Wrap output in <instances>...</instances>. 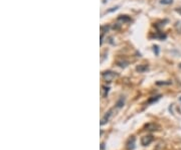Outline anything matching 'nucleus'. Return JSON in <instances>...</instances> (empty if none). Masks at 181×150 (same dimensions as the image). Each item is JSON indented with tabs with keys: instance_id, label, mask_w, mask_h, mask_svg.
<instances>
[{
	"instance_id": "f3484780",
	"label": "nucleus",
	"mask_w": 181,
	"mask_h": 150,
	"mask_svg": "<svg viewBox=\"0 0 181 150\" xmlns=\"http://www.w3.org/2000/svg\"><path fill=\"white\" fill-rule=\"evenodd\" d=\"M179 67H180V69H181V64L179 65Z\"/></svg>"
},
{
	"instance_id": "9d476101",
	"label": "nucleus",
	"mask_w": 181,
	"mask_h": 150,
	"mask_svg": "<svg viewBox=\"0 0 181 150\" xmlns=\"http://www.w3.org/2000/svg\"><path fill=\"white\" fill-rule=\"evenodd\" d=\"M175 27H176V29H177L178 32H180V33H181V20H180V21H177V22H176Z\"/></svg>"
},
{
	"instance_id": "ddd939ff",
	"label": "nucleus",
	"mask_w": 181,
	"mask_h": 150,
	"mask_svg": "<svg viewBox=\"0 0 181 150\" xmlns=\"http://www.w3.org/2000/svg\"><path fill=\"white\" fill-rule=\"evenodd\" d=\"M103 89H104V91H105V93L103 94V96L106 97L107 94H108V92H109V87H103Z\"/></svg>"
},
{
	"instance_id": "9b49d317",
	"label": "nucleus",
	"mask_w": 181,
	"mask_h": 150,
	"mask_svg": "<svg viewBox=\"0 0 181 150\" xmlns=\"http://www.w3.org/2000/svg\"><path fill=\"white\" fill-rule=\"evenodd\" d=\"M160 99V96H157L156 98H152V99H150V100L148 101V104H151V103H153V102H157Z\"/></svg>"
},
{
	"instance_id": "423d86ee",
	"label": "nucleus",
	"mask_w": 181,
	"mask_h": 150,
	"mask_svg": "<svg viewBox=\"0 0 181 150\" xmlns=\"http://www.w3.org/2000/svg\"><path fill=\"white\" fill-rule=\"evenodd\" d=\"M145 128H146V130H149V131H155L158 128V125H156V124H154V123H149L145 126Z\"/></svg>"
},
{
	"instance_id": "1a4fd4ad",
	"label": "nucleus",
	"mask_w": 181,
	"mask_h": 150,
	"mask_svg": "<svg viewBox=\"0 0 181 150\" xmlns=\"http://www.w3.org/2000/svg\"><path fill=\"white\" fill-rule=\"evenodd\" d=\"M172 2H173V0H161L160 3L164 4V5H169V4H171Z\"/></svg>"
},
{
	"instance_id": "20e7f679",
	"label": "nucleus",
	"mask_w": 181,
	"mask_h": 150,
	"mask_svg": "<svg viewBox=\"0 0 181 150\" xmlns=\"http://www.w3.org/2000/svg\"><path fill=\"white\" fill-rule=\"evenodd\" d=\"M135 142H136V138L134 136H132L131 138H129V140L127 141V144H126L127 150H134L135 149Z\"/></svg>"
},
{
	"instance_id": "f8f14e48",
	"label": "nucleus",
	"mask_w": 181,
	"mask_h": 150,
	"mask_svg": "<svg viewBox=\"0 0 181 150\" xmlns=\"http://www.w3.org/2000/svg\"><path fill=\"white\" fill-rule=\"evenodd\" d=\"M157 85H170L171 82H157Z\"/></svg>"
},
{
	"instance_id": "4468645a",
	"label": "nucleus",
	"mask_w": 181,
	"mask_h": 150,
	"mask_svg": "<svg viewBox=\"0 0 181 150\" xmlns=\"http://www.w3.org/2000/svg\"><path fill=\"white\" fill-rule=\"evenodd\" d=\"M154 52H155V54H159V50H158V46L157 45H154Z\"/></svg>"
},
{
	"instance_id": "7ed1b4c3",
	"label": "nucleus",
	"mask_w": 181,
	"mask_h": 150,
	"mask_svg": "<svg viewBox=\"0 0 181 150\" xmlns=\"http://www.w3.org/2000/svg\"><path fill=\"white\" fill-rule=\"evenodd\" d=\"M152 141H153L152 135H146V136H143L142 138H141V144H142L143 146H147V145L150 144Z\"/></svg>"
},
{
	"instance_id": "a211bd4d",
	"label": "nucleus",
	"mask_w": 181,
	"mask_h": 150,
	"mask_svg": "<svg viewBox=\"0 0 181 150\" xmlns=\"http://www.w3.org/2000/svg\"><path fill=\"white\" fill-rule=\"evenodd\" d=\"M179 100H180V101H181V97H180V99H179Z\"/></svg>"
},
{
	"instance_id": "2eb2a0df",
	"label": "nucleus",
	"mask_w": 181,
	"mask_h": 150,
	"mask_svg": "<svg viewBox=\"0 0 181 150\" xmlns=\"http://www.w3.org/2000/svg\"><path fill=\"white\" fill-rule=\"evenodd\" d=\"M101 149L105 150V144H104V143H102V144H101Z\"/></svg>"
},
{
	"instance_id": "f03ea898",
	"label": "nucleus",
	"mask_w": 181,
	"mask_h": 150,
	"mask_svg": "<svg viewBox=\"0 0 181 150\" xmlns=\"http://www.w3.org/2000/svg\"><path fill=\"white\" fill-rule=\"evenodd\" d=\"M113 112H114V109H111L110 111H108L106 114L104 115V117L102 118V120H101V125H105L106 123H108L109 121H110V119H111V117L113 116Z\"/></svg>"
},
{
	"instance_id": "dca6fc26",
	"label": "nucleus",
	"mask_w": 181,
	"mask_h": 150,
	"mask_svg": "<svg viewBox=\"0 0 181 150\" xmlns=\"http://www.w3.org/2000/svg\"><path fill=\"white\" fill-rule=\"evenodd\" d=\"M176 11L179 12V13L181 14V8H176Z\"/></svg>"
},
{
	"instance_id": "6e6552de",
	"label": "nucleus",
	"mask_w": 181,
	"mask_h": 150,
	"mask_svg": "<svg viewBox=\"0 0 181 150\" xmlns=\"http://www.w3.org/2000/svg\"><path fill=\"white\" fill-rule=\"evenodd\" d=\"M118 19L121 20V21H130V20H131L127 15H121L119 18H118Z\"/></svg>"
},
{
	"instance_id": "39448f33",
	"label": "nucleus",
	"mask_w": 181,
	"mask_h": 150,
	"mask_svg": "<svg viewBox=\"0 0 181 150\" xmlns=\"http://www.w3.org/2000/svg\"><path fill=\"white\" fill-rule=\"evenodd\" d=\"M136 69H137V72H139V73H145L146 71H148L149 67L147 65H140L136 67Z\"/></svg>"
},
{
	"instance_id": "f257e3e1",
	"label": "nucleus",
	"mask_w": 181,
	"mask_h": 150,
	"mask_svg": "<svg viewBox=\"0 0 181 150\" xmlns=\"http://www.w3.org/2000/svg\"><path fill=\"white\" fill-rule=\"evenodd\" d=\"M117 77H118V74L114 73V72H111V71H107L103 73V78H104L107 82H112L113 80Z\"/></svg>"
},
{
	"instance_id": "0eeeda50",
	"label": "nucleus",
	"mask_w": 181,
	"mask_h": 150,
	"mask_svg": "<svg viewBox=\"0 0 181 150\" xmlns=\"http://www.w3.org/2000/svg\"><path fill=\"white\" fill-rule=\"evenodd\" d=\"M124 104H125V98L121 97V98L118 100L117 104H116V107H117V108H122L124 106Z\"/></svg>"
}]
</instances>
